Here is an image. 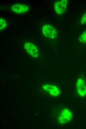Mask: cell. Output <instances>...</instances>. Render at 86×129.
<instances>
[{
  "label": "cell",
  "mask_w": 86,
  "mask_h": 129,
  "mask_svg": "<svg viewBox=\"0 0 86 129\" xmlns=\"http://www.w3.org/2000/svg\"><path fill=\"white\" fill-rule=\"evenodd\" d=\"M73 113L69 109L66 107L62 109L59 112L58 117V122L61 124L67 123L72 120Z\"/></svg>",
  "instance_id": "1"
},
{
  "label": "cell",
  "mask_w": 86,
  "mask_h": 129,
  "mask_svg": "<svg viewBox=\"0 0 86 129\" xmlns=\"http://www.w3.org/2000/svg\"><path fill=\"white\" fill-rule=\"evenodd\" d=\"M41 30L43 35L45 37L53 39L57 36V33L56 29L50 24H44L42 27Z\"/></svg>",
  "instance_id": "2"
},
{
  "label": "cell",
  "mask_w": 86,
  "mask_h": 129,
  "mask_svg": "<svg viewBox=\"0 0 86 129\" xmlns=\"http://www.w3.org/2000/svg\"><path fill=\"white\" fill-rule=\"evenodd\" d=\"M76 89L78 95L83 97L86 96V82L84 79L79 78L77 80Z\"/></svg>",
  "instance_id": "3"
},
{
  "label": "cell",
  "mask_w": 86,
  "mask_h": 129,
  "mask_svg": "<svg viewBox=\"0 0 86 129\" xmlns=\"http://www.w3.org/2000/svg\"><path fill=\"white\" fill-rule=\"evenodd\" d=\"M23 47L27 53L31 56L35 58L38 56L39 52L34 44L30 42H27L24 43Z\"/></svg>",
  "instance_id": "4"
},
{
  "label": "cell",
  "mask_w": 86,
  "mask_h": 129,
  "mask_svg": "<svg viewBox=\"0 0 86 129\" xmlns=\"http://www.w3.org/2000/svg\"><path fill=\"white\" fill-rule=\"evenodd\" d=\"M67 3V0H60L56 1L54 5L56 12L58 15L62 14L66 9Z\"/></svg>",
  "instance_id": "5"
},
{
  "label": "cell",
  "mask_w": 86,
  "mask_h": 129,
  "mask_svg": "<svg viewBox=\"0 0 86 129\" xmlns=\"http://www.w3.org/2000/svg\"><path fill=\"white\" fill-rule=\"evenodd\" d=\"M27 5L23 3H17L12 5V11L17 14H22L27 12L28 10Z\"/></svg>",
  "instance_id": "6"
},
{
  "label": "cell",
  "mask_w": 86,
  "mask_h": 129,
  "mask_svg": "<svg viewBox=\"0 0 86 129\" xmlns=\"http://www.w3.org/2000/svg\"><path fill=\"white\" fill-rule=\"evenodd\" d=\"M43 88L44 91L52 96H58L60 94L59 89L55 85L49 84H44Z\"/></svg>",
  "instance_id": "7"
},
{
  "label": "cell",
  "mask_w": 86,
  "mask_h": 129,
  "mask_svg": "<svg viewBox=\"0 0 86 129\" xmlns=\"http://www.w3.org/2000/svg\"><path fill=\"white\" fill-rule=\"evenodd\" d=\"M7 24L6 21L3 18H0V31L4 30L7 26Z\"/></svg>",
  "instance_id": "8"
},
{
  "label": "cell",
  "mask_w": 86,
  "mask_h": 129,
  "mask_svg": "<svg viewBox=\"0 0 86 129\" xmlns=\"http://www.w3.org/2000/svg\"><path fill=\"white\" fill-rule=\"evenodd\" d=\"M79 40L82 43H86V30L83 32L80 36Z\"/></svg>",
  "instance_id": "9"
},
{
  "label": "cell",
  "mask_w": 86,
  "mask_h": 129,
  "mask_svg": "<svg viewBox=\"0 0 86 129\" xmlns=\"http://www.w3.org/2000/svg\"><path fill=\"white\" fill-rule=\"evenodd\" d=\"M81 22L82 24H86V12L82 17L81 19Z\"/></svg>",
  "instance_id": "10"
}]
</instances>
